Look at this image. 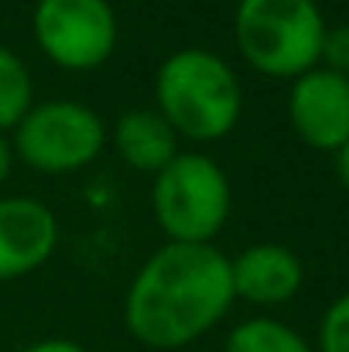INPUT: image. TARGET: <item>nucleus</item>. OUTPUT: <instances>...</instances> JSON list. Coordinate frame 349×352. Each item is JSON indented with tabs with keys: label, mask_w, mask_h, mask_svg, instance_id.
Masks as SVG:
<instances>
[{
	"label": "nucleus",
	"mask_w": 349,
	"mask_h": 352,
	"mask_svg": "<svg viewBox=\"0 0 349 352\" xmlns=\"http://www.w3.org/2000/svg\"><path fill=\"white\" fill-rule=\"evenodd\" d=\"M230 277L236 301L253 308H281L302 291L305 267L284 243H250L230 256Z\"/></svg>",
	"instance_id": "nucleus-9"
},
{
	"label": "nucleus",
	"mask_w": 349,
	"mask_h": 352,
	"mask_svg": "<svg viewBox=\"0 0 349 352\" xmlns=\"http://www.w3.org/2000/svg\"><path fill=\"white\" fill-rule=\"evenodd\" d=\"M38 52L62 72H96L116 52L120 21L110 0H38L31 10Z\"/></svg>",
	"instance_id": "nucleus-6"
},
{
	"label": "nucleus",
	"mask_w": 349,
	"mask_h": 352,
	"mask_svg": "<svg viewBox=\"0 0 349 352\" xmlns=\"http://www.w3.org/2000/svg\"><path fill=\"white\" fill-rule=\"evenodd\" d=\"M110 147L123 161V168L151 178L182 151V140L154 107H137L116 117L110 126Z\"/></svg>",
	"instance_id": "nucleus-10"
},
{
	"label": "nucleus",
	"mask_w": 349,
	"mask_h": 352,
	"mask_svg": "<svg viewBox=\"0 0 349 352\" xmlns=\"http://www.w3.org/2000/svg\"><path fill=\"white\" fill-rule=\"evenodd\" d=\"M236 305L230 256L216 243H161L123 294L127 336L154 352L206 339Z\"/></svg>",
	"instance_id": "nucleus-1"
},
{
	"label": "nucleus",
	"mask_w": 349,
	"mask_h": 352,
	"mask_svg": "<svg viewBox=\"0 0 349 352\" xmlns=\"http://www.w3.org/2000/svg\"><path fill=\"white\" fill-rule=\"evenodd\" d=\"M14 164H17V154H14V140H10V133H7V130H0V185H3V182L10 178Z\"/></svg>",
	"instance_id": "nucleus-16"
},
{
	"label": "nucleus",
	"mask_w": 349,
	"mask_h": 352,
	"mask_svg": "<svg viewBox=\"0 0 349 352\" xmlns=\"http://www.w3.org/2000/svg\"><path fill=\"white\" fill-rule=\"evenodd\" d=\"M34 103V82L24 58L0 41V130H14Z\"/></svg>",
	"instance_id": "nucleus-12"
},
{
	"label": "nucleus",
	"mask_w": 349,
	"mask_h": 352,
	"mask_svg": "<svg viewBox=\"0 0 349 352\" xmlns=\"http://www.w3.org/2000/svg\"><path fill=\"white\" fill-rule=\"evenodd\" d=\"M223 352H315V346L288 322L271 315H253L233 325Z\"/></svg>",
	"instance_id": "nucleus-11"
},
{
	"label": "nucleus",
	"mask_w": 349,
	"mask_h": 352,
	"mask_svg": "<svg viewBox=\"0 0 349 352\" xmlns=\"http://www.w3.org/2000/svg\"><path fill=\"white\" fill-rule=\"evenodd\" d=\"M154 110L178 140L216 144L243 117V82L230 62L209 48H178L154 72Z\"/></svg>",
	"instance_id": "nucleus-2"
},
{
	"label": "nucleus",
	"mask_w": 349,
	"mask_h": 352,
	"mask_svg": "<svg viewBox=\"0 0 349 352\" xmlns=\"http://www.w3.org/2000/svg\"><path fill=\"white\" fill-rule=\"evenodd\" d=\"M336 175H339V182H343V188L349 192V140L336 151Z\"/></svg>",
	"instance_id": "nucleus-17"
},
{
	"label": "nucleus",
	"mask_w": 349,
	"mask_h": 352,
	"mask_svg": "<svg viewBox=\"0 0 349 352\" xmlns=\"http://www.w3.org/2000/svg\"><path fill=\"white\" fill-rule=\"evenodd\" d=\"M326 14L315 0H236L233 41L240 58L267 79H298L322 58Z\"/></svg>",
	"instance_id": "nucleus-3"
},
{
	"label": "nucleus",
	"mask_w": 349,
	"mask_h": 352,
	"mask_svg": "<svg viewBox=\"0 0 349 352\" xmlns=\"http://www.w3.org/2000/svg\"><path fill=\"white\" fill-rule=\"evenodd\" d=\"M315 352H349V291L322 311Z\"/></svg>",
	"instance_id": "nucleus-13"
},
{
	"label": "nucleus",
	"mask_w": 349,
	"mask_h": 352,
	"mask_svg": "<svg viewBox=\"0 0 349 352\" xmlns=\"http://www.w3.org/2000/svg\"><path fill=\"white\" fill-rule=\"evenodd\" d=\"M21 352H89L86 346L72 342V339H41V342H31Z\"/></svg>",
	"instance_id": "nucleus-15"
},
{
	"label": "nucleus",
	"mask_w": 349,
	"mask_h": 352,
	"mask_svg": "<svg viewBox=\"0 0 349 352\" xmlns=\"http://www.w3.org/2000/svg\"><path fill=\"white\" fill-rule=\"evenodd\" d=\"M59 250V216L41 199L0 195V284L41 270Z\"/></svg>",
	"instance_id": "nucleus-8"
},
{
	"label": "nucleus",
	"mask_w": 349,
	"mask_h": 352,
	"mask_svg": "<svg viewBox=\"0 0 349 352\" xmlns=\"http://www.w3.org/2000/svg\"><path fill=\"white\" fill-rule=\"evenodd\" d=\"M319 65H326L339 76H349V24H329L326 28Z\"/></svg>",
	"instance_id": "nucleus-14"
},
{
	"label": "nucleus",
	"mask_w": 349,
	"mask_h": 352,
	"mask_svg": "<svg viewBox=\"0 0 349 352\" xmlns=\"http://www.w3.org/2000/svg\"><path fill=\"white\" fill-rule=\"evenodd\" d=\"M230 212V175L206 151H178L151 175V216L168 243H216Z\"/></svg>",
	"instance_id": "nucleus-4"
},
{
	"label": "nucleus",
	"mask_w": 349,
	"mask_h": 352,
	"mask_svg": "<svg viewBox=\"0 0 349 352\" xmlns=\"http://www.w3.org/2000/svg\"><path fill=\"white\" fill-rule=\"evenodd\" d=\"M288 123L305 147L336 154L349 140V76L315 65L291 79Z\"/></svg>",
	"instance_id": "nucleus-7"
},
{
	"label": "nucleus",
	"mask_w": 349,
	"mask_h": 352,
	"mask_svg": "<svg viewBox=\"0 0 349 352\" xmlns=\"http://www.w3.org/2000/svg\"><path fill=\"white\" fill-rule=\"evenodd\" d=\"M10 140L24 168L48 178H65L86 171L107 151L110 130L93 107L79 100H41L17 120Z\"/></svg>",
	"instance_id": "nucleus-5"
}]
</instances>
